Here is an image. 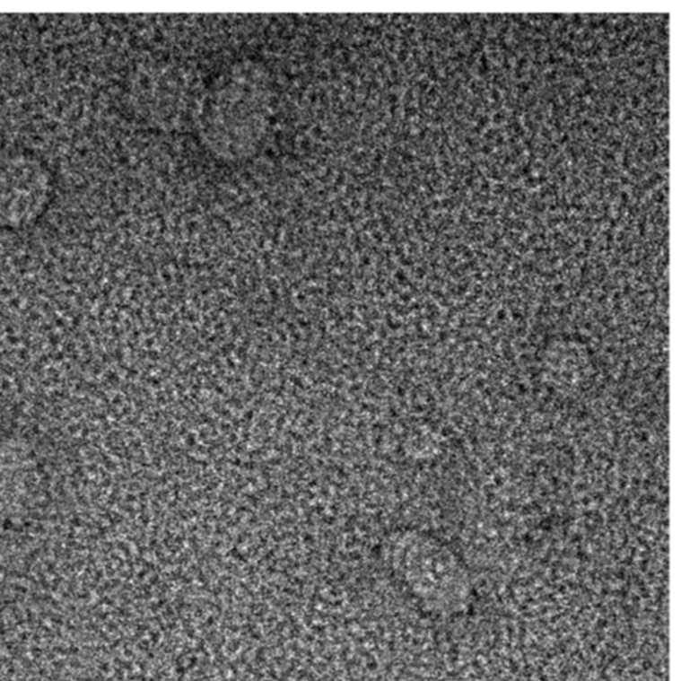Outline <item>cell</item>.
Here are the masks:
<instances>
[{
  "label": "cell",
  "mask_w": 681,
  "mask_h": 681,
  "mask_svg": "<svg viewBox=\"0 0 681 681\" xmlns=\"http://www.w3.org/2000/svg\"><path fill=\"white\" fill-rule=\"evenodd\" d=\"M49 181L31 162H11L0 170V223L21 225L34 220L47 203Z\"/></svg>",
  "instance_id": "6da1fadb"
}]
</instances>
